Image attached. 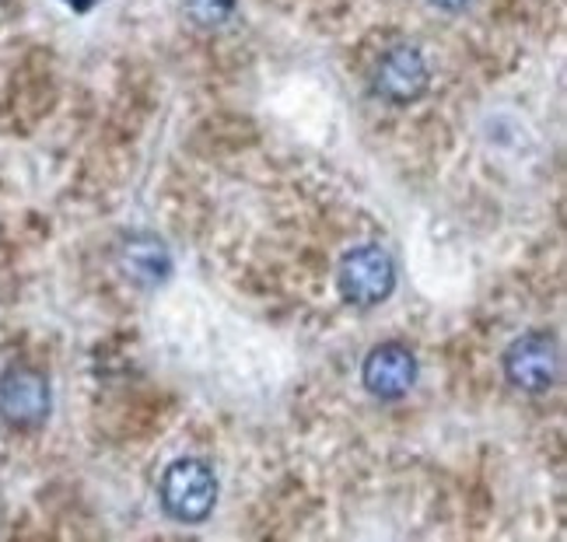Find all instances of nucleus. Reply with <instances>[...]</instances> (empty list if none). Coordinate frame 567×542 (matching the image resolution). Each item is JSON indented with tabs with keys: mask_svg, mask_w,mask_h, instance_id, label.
I'll return each instance as SVG.
<instances>
[{
	"mask_svg": "<svg viewBox=\"0 0 567 542\" xmlns=\"http://www.w3.org/2000/svg\"><path fill=\"white\" fill-rule=\"evenodd\" d=\"M0 417L18 430H35L50 417V382L32 367H14L0 378Z\"/></svg>",
	"mask_w": 567,
	"mask_h": 542,
	"instance_id": "20e7f679",
	"label": "nucleus"
},
{
	"mask_svg": "<svg viewBox=\"0 0 567 542\" xmlns=\"http://www.w3.org/2000/svg\"><path fill=\"white\" fill-rule=\"evenodd\" d=\"M63 4H71L74 11H92V8H95V0H63Z\"/></svg>",
	"mask_w": 567,
	"mask_h": 542,
	"instance_id": "9d476101",
	"label": "nucleus"
},
{
	"mask_svg": "<svg viewBox=\"0 0 567 542\" xmlns=\"http://www.w3.org/2000/svg\"><path fill=\"white\" fill-rule=\"evenodd\" d=\"M375 92L400 105L421 98L427 92V63L421 50H413V46L389 50L375 67Z\"/></svg>",
	"mask_w": 567,
	"mask_h": 542,
	"instance_id": "423d86ee",
	"label": "nucleus"
},
{
	"mask_svg": "<svg viewBox=\"0 0 567 542\" xmlns=\"http://www.w3.org/2000/svg\"><path fill=\"white\" fill-rule=\"evenodd\" d=\"M337 288L343 301H351V305L375 309L396 288V267H392L389 252H382L379 246H361L343 256Z\"/></svg>",
	"mask_w": 567,
	"mask_h": 542,
	"instance_id": "f03ea898",
	"label": "nucleus"
},
{
	"mask_svg": "<svg viewBox=\"0 0 567 542\" xmlns=\"http://www.w3.org/2000/svg\"><path fill=\"white\" fill-rule=\"evenodd\" d=\"M431 4H434V8H442V11H460V8L466 4V0H431Z\"/></svg>",
	"mask_w": 567,
	"mask_h": 542,
	"instance_id": "1a4fd4ad",
	"label": "nucleus"
},
{
	"mask_svg": "<svg viewBox=\"0 0 567 542\" xmlns=\"http://www.w3.org/2000/svg\"><path fill=\"white\" fill-rule=\"evenodd\" d=\"M361 378L375 399H403L417 382V357L403 343H382L364 357Z\"/></svg>",
	"mask_w": 567,
	"mask_h": 542,
	"instance_id": "39448f33",
	"label": "nucleus"
},
{
	"mask_svg": "<svg viewBox=\"0 0 567 542\" xmlns=\"http://www.w3.org/2000/svg\"><path fill=\"white\" fill-rule=\"evenodd\" d=\"M238 0H183V8L189 14V21H196L200 29H217L225 25V21L231 18Z\"/></svg>",
	"mask_w": 567,
	"mask_h": 542,
	"instance_id": "6e6552de",
	"label": "nucleus"
},
{
	"mask_svg": "<svg viewBox=\"0 0 567 542\" xmlns=\"http://www.w3.org/2000/svg\"><path fill=\"white\" fill-rule=\"evenodd\" d=\"M123 259H126V273L144 280V284H155V280L168 277V252L155 238H130Z\"/></svg>",
	"mask_w": 567,
	"mask_h": 542,
	"instance_id": "0eeeda50",
	"label": "nucleus"
},
{
	"mask_svg": "<svg viewBox=\"0 0 567 542\" xmlns=\"http://www.w3.org/2000/svg\"><path fill=\"white\" fill-rule=\"evenodd\" d=\"M162 508L176 522L196 525L217 504V476L204 459H176L162 476Z\"/></svg>",
	"mask_w": 567,
	"mask_h": 542,
	"instance_id": "f257e3e1",
	"label": "nucleus"
},
{
	"mask_svg": "<svg viewBox=\"0 0 567 542\" xmlns=\"http://www.w3.org/2000/svg\"><path fill=\"white\" fill-rule=\"evenodd\" d=\"M560 372V351L550 333L518 336L505 354V375L522 393H547Z\"/></svg>",
	"mask_w": 567,
	"mask_h": 542,
	"instance_id": "7ed1b4c3",
	"label": "nucleus"
}]
</instances>
